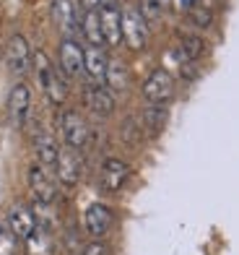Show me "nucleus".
<instances>
[{
    "label": "nucleus",
    "mask_w": 239,
    "mask_h": 255,
    "mask_svg": "<svg viewBox=\"0 0 239 255\" xmlns=\"http://www.w3.org/2000/svg\"><path fill=\"white\" fill-rule=\"evenodd\" d=\"M0 255H16V237L8 229H0Z\"/></svg>",
    "instance_id": "obj_25"
},
{
    "label": "nucleus",
    "mask_w": 239,
    "mask_h": 255,
    "mask_svg": "<svg viewBox=\"0 0 239 255\" xmlns=\"http://www.w3.org/2000/svg\"><path fill=\"white\" fill-rule=\"evenodd\" d=\"M83 99H86V107L99 118H107V115L115 112V94L104 84H86Z\"/></svg>",
    "instance_id": "obj_13"
},
{
    "label": "nucleus",
    "mask_w": 239,
    "mask_h": 255,
    "mask_svg": "<svg viewBox=\"0 0 239 255\" xmlns=\"http://www.w3.org/2000/svg\"><path fill=\"white\" fill-rule=\"evenodd\" d=\"M99 16H101V34H104V44L117 47V44L122 42V13L117 8L104 5L99 10Z\"/></svg>",
    "instance_id": "obj_17"
},
{
    "label": "nucleus",
    "mask_w": 239,
    "mask_h": 255,
    "mask_svg": "<svg viewBox=\"0 0 239 255\" xmlns=\"http://www.w3.org/2000/svg\"><path fill=\"white\" fill-rule=\"evenodd\" d=\"M112 224H115V214H112V208L104 206V203H91L83 211V227L94 240L104 237L112 229Z\"/></svg>",
    "instance_id": "obj_9"
},
{
    "label": "nucleus",
    "mask_w": 239,
    "mask_h": 255,
    "mask_svg": "<svg viewBox=\"0 0 239 255\" xmlns=\"http://www.w3.org/2000/svg\"><path fill=\"white\" fill-rule=\"evenodd\" d=\"M81 255H109V250L101 245V242H88V245H83V250H81Z\"/></svg>",
    "instance_id": "obj_26"
},
{
    "label": "nucleus",
    "mask_w": 239,
    "mask_h": 255,
    "mask_svg": "<svg viewBox=\"0 0 239 255\" xmlns=\"http://www.w3.org/2000/svg\"><path fill=\"white\" fill-rule=\"evenodd\" d=\"M190 16H192V21H195L198 26H208L211 21H213V10L211 8H206V5H192L190 8Z\"/></svg>",
    "instance_id": "obj_23"
},
{
    "label": "nucleus",
    "mask_w": 239,
    "mask_h": 255,
    "mask_svg": "<svg viewBox=\"0 0 239 255\" xmlns=\"http://www.w3.org/2000/svg\"><path fill=\"white\" fill-rule=\"evenodd\" d=\"M81 34L88 42V47H104V34H101V16L99 10H86L81 18Z\"/></svg>",
    "instance_id": "obj_19"
},
{
    "label": "nucleus",
    "mask_w": 239,
    "mask_h": 255,
    "mask_svg": "<svg viewBox=\"0 0 239 255\" xmlns=\"http://www.w3.org/2000/svg\"><path fill=\"white\" fill-rule=\"evenodd\" d=\"M29 110H31V89L21 81V84H16L8 94V115H10V120H13V125H18V128L24 125L26 118H29Z\"/></svg>",
    "instance_id": "obj_14"
},
{
    "label": "nucleus",
    "mask_w": 239,
    "mask_h": 255,
    "mask_svg": "<svg viewBox=\"0 0 239 255\" xmlns=\"http://www.w3.org/2000/svg\"><path fill=\"white\" fill-rule=\"evenodd\" d=\"M31 146H34V156H37V164L44 167V169H50V167L55 169V164H58V156H60V146H58V141H55L50 133L39 130L37 135H34Z\"/></svg>",
    "instance_id": "obj_16"
},
{
    "label": "nucleus",
    "mask_w": 239,
    "mask_h": 255,
    "mask_svg": "<svg viewBox=\"0 0 239 255\" xmlns=\"http://www.w3.org/2000/svg\"><path fill=\"white\" fill-rule=\"evenodd\" d=\"M107 68H109V57H107L104 47H86L83 50V73L88 78V84H104Z\"/></svg>",
    "instance_id": "obj_15"
},
{
    "label": "nucleus",
    "mask_w": 239,
    "mask_h": 255,
    "mask_svg": "<svg viewBox=\"0 0 239 255\" xmlns=\"http://www.w3.org/2000/svg\"><path fill=\"white\" fill-rule=\"evenodd\" d=\"M128 65H125L122 60H109V68H107V81H104V86L112 91V94H117V91H125L128 89Z\"/></svg>",
    "instance_id": "obj_20"
},
{
    "label": "nucleus",
    "mask_w": 239,
    "mask_h": 255,
    "mask_svg": "<svg viewBox=\"0 0 239 255\" xmlns=\"http://www.w3.org/2000/svg\"><path fill=\"white\" fill-rule=\"evenodd\" d=\"M55 177L63 188H76L78 180H81V156L76 154V148H63L58 156V164H55Z\"/></svg>",
    "instance_id": "obj_12"
},
{
    "label": "nucleus",
    "mask_w": 239,
    "mask_h": 255,
    "mask_svg": "<svg viewBox=\"0 0 239 255\" xmlns=\"http://www.w3.org/2000/svg\"><path fill=\"white\" fill-rule=\"evenodd\" d=\"M128 180H130V167L125 164L122 159H117V156L104 159V164H101V172H99V182H101V188H104L107 193H117V190H122Z\"/></svg>",
    "instance_id": "obj_10"
},
{
    "label": "nucleus",
    "mask_w": 239,
    "mask_h": 255,
    "mask_svg": "<svg viewBox=\"0 0 239 255\" xmlns=\"http://www.w3.org/2000/svg\"><path fill=\"white\" fill-rule=\"evenodd\" d=\"M179 52L185 60L195 63L206 55V42H203V37H198V34H182L179 37Z\"/></svg>",
    "instance_id": "obj_22"
},
{
    "label": "nucleus",
    "mask_w": 239,
    "mask_h": 255,
    "mask_svg": "<svg viewBox=\"0 0 239 255\" xmlns=\"http://www.w3.org/2000/svg\"><path fill=\"white\" fill-rule=\"evenodd\" d=\"M182 3H185V8H192V5L198 3V0H182Z\"/></svg>",
    "instance_id": "obj_30"
},
{
    "label": "nucleus",
    "mask_w": 239,
    "mask_h": 255,
    "mask_svg": "<svg viewBox=\"0 0 239 255\" xmlns=\"http://www.w3.org/2000/svg\"><path fill=\"white\" fill-rule=\"evenodd\" d=\"M37 227H39V222H37V214H34L31 206H26V203H13L10 206V211H8V232L16 240H26Z\"/></svg>",
    "instance_id": "obj_7"
},
{
    "label": "nucleus",
    "mask_w": 239,
    "mask_h": 255,
    "mask_svg": "<svg viewBox=\"0 0 239 255\" xmlns=\"http://www.w3.org/2000/svg\"><path fill=\"white\" fill-rule=\"evenodd\" d=\"M122 42L128 44V50L143 52L149 44V24L138 10H122Z\"/></svg>",
    "instance_id": "obj_4"
},
{
    "label": "nucleus",
    "mask_w": 239,
    "mask_h": 255,
    "mask_svg": "<svg viewBox=\"0 0 239 255\" xmlns=\"http://www.w3.org/2000/svg\"><path fill=\"white\" fill-rule=\"evenodd\" d=\"M60 71L65 78H78L83 73V47L76 39H63L58 47Z\"/></svg>",
    "instance_id": "obj_11"
},
{
    "label": "nucleus",
    "mask_w": 239,
    "mask_h": 255,
    "mask_svg": "<svg viewBox=\"0 0 239 255\" xmlns=\"http://www.w3.org/2000/svg\"><path fill=\"white\" fill-rule=\"evenodd\" d=\"M101 5H109V8H117V0H99Z\"/></svg>",
    "instance_id": "obj_28"
},
{
    "label": "nucleus",
    "mask_w": 239,
    "mask_h": 255,
    "mask_svg": "<svg viewBox=\"0 0 239 255\" xmlns=\"http://www.w3.org/2000/svg\"><path fill=\"white\" fill-rule=\"evenodd\" d=\"M138 13L146 18V24H149V21L161 18V5L154 3V0H141V10H138Z\"/></svg>",
    "instance_id": "obj_24"
},
{
    "label": "nucleus",
    "mask_w": 239,
    "mask_h": 255,
    "mask_svg": "<svg viewBox=\"0 0 239 255\" xmlns=\"http://www.w3.org/2000/svg\"><path fill=\"white\" fill-rule=\"evenodd\" d=\"M58 125H60V135H63V141H65L68 148H76V151H78V148H83L88 143L91 128H88V123H86V118H83L81 112L65 110L60 115Z\"/></svg>",
    "instance_id": "obj_2"
},
{
    "label": "nucleus",
    "mask_w": 239,
    "mask_h": 255,
    "mask_svg": "<svg viewBox=\"0 0 239 255\" xmlns=\"http://www.w3.org/2000/svg\"><path fill=\"white\" fill-rule=\"evenodd\" d=\"M154 3H159L161 8H169V5H172V0H154Z\"/></svg>",
    "instance_id": "obj_29"
},
{
    "label": "nucleus",
    "mask_w": 239,
    "mask_h": 255,
    "mask_svg": "<svg viewBox=\"0 0 239 255\" xmlns=\"http://www.w3.org/2000/svg\"><path fill=\"white\" fill-rule=\"evenodd\" d=\"M166 107L164 104H149L143 112H141V120H143V130H149V133H159L161 128L166 125Z\"/></svg>",
    "instance_id": "obj_21"
},
{
    "label": "nucleus",
    "mask_w": 239,
    "mask_h": 255,
    "mask_svg": "<svg viewBox=\"0 0 239 255\" xmlns=\"http://www.w3.org/2000/svg\"><path fill=\"white\" fill-rule=\"evenodd\" d=\"M50 13L55 26L60 29L63 39H73L78 31H81V18H78V10L73 5V0H52Z\"/></svg>",
    "instance_id": "obj_6"
},
{
    "label": "nucleus",
    "mask_w": 239,
    "mask_h": 255,
    "mask_svg": "<svg viewBox=\"0 0 239 255\" xmlns=\"http://www.w3.org/2000/svg\"><path fill=\"white\" fill-rule=\"evenodd\" d=\"M29 190L37 203H55L58 198V185L50 177V172L39 164L29 167Z\"/></svg>",
    "instance_id": "obj_8"
},
{
    "label": "nucleus",
    "mask_w": 239,
    "mask_h": 255,
    "mask_svg": "<svg viewBox=\"0 0 239 255\" xmlns=\"http://www.w3.org/2000/svg\"><path fill=\"white\" fill-rule=\"evenodd\" d=\"M24 255H55V240L47 227H37L24 240Z\"/></svg>",
    "instance_id": "obj_18"
},
{
    "label": "nucleus",
    "mask_w": 239,
    "mask_h": 255,
    "mask_svg": "<svg viewBox=\"0 0 239 255\" xmlns=\"http://www.w3.org/2000/svg\"><path fill=\"white\" fill-rule=\"evenodd\" d=\"M81 5H83V10H94L99 5V0H81Z\"/></svg>",
    "instance_id": "obj_27"
},
{
    "label": "nucleus",
    "mask_w": 239,
    "mask_h": 255,
    "mask_svg": "<svg viewBox=\"0 0 239 255\" xmlns=\"http://www.w3.org/2000/svg\"><path fill=\"white\" fill-rule=\"evenodd\" d=\"M34 71H37V78L44 89V94H47V102L55 104V107H60V104L68 99V81L63 73L55 71V65L50 63V57L44 55L42 50L34 52Z\"/></svg>",
    "instance_id": "obj_1"
},
{
    "label": "nucleus",
    "mask_w": 239,
    "mask_h": 255,
    "mask_svg": "<svg viewBox=\"0 0 239 255\" xmlns=\"http://www.w3.org/2000/svg\"><path fill=\"white\" fill-rule=\"evenodd\" d=\"M5 65H8V71L13 76H18V78H24L31 71L34 52H31L29 39L24 37V34H13V37L8 39V44H5Z\"/></svg>",
    "instance_id": "obj_3"
},
{
    "label": "nucleus",
    "mask_w": 239,
    "mask_h": 255,
    "mask_svg": "<svg viewBox=\"0 0 239 255\" xmlns=\"http://www.w3.org/2000/svg\"><path fill=\"white\" fill-rule=\"evenodd\" d=\"M174 97V78L169 76L164 68H156V71L143 81V99L149 104H166Z\"/></svg>",
    "instance_id": "obj_5"
}]
</instances>
